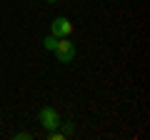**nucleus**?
<instances>
[{
    "mask_svg": "<svg viewBox=\"0 0 150 140\" xmlns=\"http://www.w3.org/2000/svg\"><path fill=\"white\" fill-rule=\"evenodd\" d=\"M38 123L43 125L45 130H58L60 128V113L55 108H50V105H45V108H40V113H38Z\"/></svg>",
    "mask_w": 150,
    "mask_h": 140,
    "instance_id": "nucleus-1",
    "label": "nucleus"
},
{
    "mask_svg": "<svg viewBox=\"0 0 150 140\" xmlns=\"http://www.w3.org/2000/svg\"><path fill=\"white\" fill-rule=\"evenodd\" d=\"M55 58H58V63H73L75 60V43H70L68 38H58Z\"/></svg>",
    "mask_w": 150,
    "mask_h": 140,
    "instance_id": "nucleus-2",
    "label": "nucleus"
},
{
    "mask_svg": "<svg viewBox=\"0 0 150 140\" xmlns=\"http://www.w3.org/2000/svg\"><path fill=\"white\" fill-rule=\"evenodd\" d=\"M70 33H73V23L68 20V18H55L53 23H50V35H55V38H68Z\"/></svg>",
    "mask_w": 150,
    "mask_h": 140,
    "instance_id": "nucleus-3",
    "label": "nucleus"
},
{
    "mask_svg": "<svg viewBox=\"0 0 150 140\" xmlns=\"http://www.w3.org/2000/svg\"><path fill=\"white\" fill-rule=\"evenodd\" d=\"M60 128H63V130H60V133H63L65 138H68V135H73L75 125H73V120H65V123H63V120H60Z\"/></svg>",
    "mask_w": 150,
    "mask_h": 140,
    "instance_id": "nucleus-4",
    "label": "nucleus"
},
{
    "mask_svg": "<svg viewBox=\"0 0 150 140\" xmlns=\"http://www.w3.org/2000/svg\"><path fill=\"white\" fill-rule=\"evenodd\" d=\"M55 45H58V38H55V35H48V38L43 40V48L45 50H55Z\"/></svg>",
    "mask_w": 150,
    "mask_h": 140,
    "instance_id": "nucleus-5",
    "label": "nucleus"
},
{
    "mask_svg": "<svg viewBox=\"0 0 150 140\" xmlns=\"http://www.w3.org/2000/svg\"><path fill=\"white\" fill-rule=\"evenodd\" d=\"M33 135L30 133H25V130H23V133H15V140H30Z\"/></svg>",
    "mask_w": 150,
    "mask_h": 140,
    "instance_id": "nucleus-6",
    "label": "nucleus"
}]
</instances>
